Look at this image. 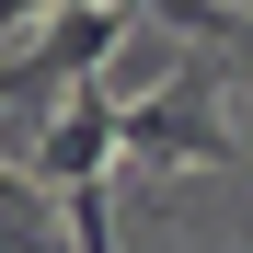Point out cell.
<instances>
[{"instance_id":"obj_1","label":"cell","mask_w":253,"mask_h":253,"mask_svg":"<svg viewBox=\"0 0 253 253\" xmlns=\"http://www.w3.org/2000/svg\"><path fill=\"white\" fill-rule=\"evenodd\" d=\"M115 35H126V0H58L46 35H35L23 58H0V104L12 92H46V81H92L115 58Z\"/></svg>"},{"instance_id":"obj_2","label":"cell","mask_w":253,"mask_h":253,"mask_svg":"<svg viewBox=\"0 0 253 253\" xmlns=\"http://www.w3.org/2000/svg\"><path fill=\"white\" fill-rule=\"evenodd\" d=\"M230 138H219V115H207V81L184 69L173 92H150V104H115V161H219Z\"/></svg>"},{"instance_id":"obj_3","label":"cell","mask_w":253,"mask_h":253,"mask_svg":"<svg viewBox=\"0 0 253 253\" xmlns=\"http://www.w3.org/2000/svg\"><path fill=\"white\" fill-rule=\"evenodd\" d=\"M115 173V92H104V81H81V92L58 104V126H46V138H35V184H104Z\"/></svg>"},{"instance_id":"obj_4","label":"cell","mask_w":253,"mask_h":253,"mask_svg":"<svg viewBox=\"0 0 253 253\" xmlns=\"http://www.w3.org/2000/svg\"><path fill=\"white\" fill-rule=\"evenodd\" d=\"M23 12H58V0H0V35H12V23H23Z\"/></svg>"}]
</instances>
